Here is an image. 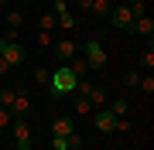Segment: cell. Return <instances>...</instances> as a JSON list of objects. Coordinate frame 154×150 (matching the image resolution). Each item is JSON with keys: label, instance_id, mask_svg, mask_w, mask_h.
I'll return each mask as SVG.
<instances>
[{"label": "cell", "instance_id": "cell-1", "mask_svg": "<svg viewBox=\"0 0 154 150\" xmlns=\"http://www.w3.org/2000/svg\"><path fill=\"white\" fill-rule=\"evenodd\" d=\"M75 72H72L69 65H58V68H51V82H48V92L55 96V99H62V96H72L75 92Z\"/></svg>", "mask_w": 154, "mask_h": 150}, {"label": "cell", "instance_id": "cell-2", "mask_svg": "<svg viewBox=\"0 0 154 150\" xmlns=\"http://www.w3.org/2000/svg\"><path fill=\"white\" fill-rule=\"evenodd\" d=\"M79 55H82V58H86V65H89V68H96V72H99V68H106V61H110V58H106V48L99 45L96 38H89L86 45H79Z\"/></svg>", "mask_w": 154, "mask_h": 150}, {"label": "cell", "instance_id": "cell-3", "mask_svg": "<svg viewBox=\"0 0 154 150\" xmlns=\"http://www.w3.org/2000/svg\"><path fill=\"white\" fill-rule=\"evenodd\" d=\"M0 58H4L11 68H17V65H24V58H28V48H24L21 41H7V38H0Z\"/></svg>", "mask_w": 154, "mask_h": 150}, {"label": "cell", "instance_id": "cell-4", "mask_svg": "<svg viewBox=\"0 0 154 150\" xmlns=\"http://www.w3.org/2000/svg\"><path fill=\"white\" fill-rule=\"evenodd\" d=\"M11 137H14V147L17 150H34V143H31V123L24 116H17L11 123Z\"/></svg>", "mask_w": 154, "mask_h": 150}, {"label": "cell", "instance_id": "cell-5", "mask_svg": "<svg viewBox=\"0 0 154 150\" xmlns=\"http://www.w3.org/2000/svg\"><path fill=\"white\" fill-rule=\"evenodd\" d=\"M106 21H110L116 31H127V34L134 31V14H130V7H127V4H113V10H110Z\"/></svg>", "mask_w": 154, "mask_h": 150}, {"label": "cell", "instance_id": "cell-6", "mask_svg": "<svg viewBox=\"0 0 154 150\" xmlns=\"http://www.w3.org/2000/svg\"><path fill=\"white\" fill-rule=\"evenodd\" d=\"M51 51H55L58 65H69V61H72V58L79 55V45H75V41L69 38V34H62V38L55 41V45H51Z\"/></svg>", "mask_w": 154, "mask_h": 150}, {"label": "cell", "instance_id": "cell-7", "mask_svg": "<svg viewBox=\"0 0 154 150\" xmlns=\"http://www.w3.org/2000/svg\"><path fill=\"white\" fill-rule=\"evenodd\" d=\"M51 14H55V24H58L62 34H69L72 28H75V17H72V10L65 7V0H55V10H51Z\"/></svg>", "mask_w": 154, "mask_h": 150}, {"label": "cell", "instance_id": "cell-8", "mask_svg": "<svg viewBox=\"0 0 154 150\" xmlns=\"http://www.w3.org/2000/svg\"><path fill=\"white\" fill-rule=\"evenodd\" d=\"M28 113H31V92H28V89H17V92H14V102H11V116H14V119H17V116L28 119Z\"/></svg>", "mask_w": 154, "mask_h": 150}, {"label": "cell", "instance_id": "cell-9", "mask_svg": "<svg viewBox=\"0 0 154 150\" xmlns=\"http://www.w3.org/2000/svg\"><path fill=\"white\" fill-rule=\"evenodd\" d=\"M69 133H75V123H72V116H65V113L51 116V137H69Z\"/></svg>", "mask_w": 154, "mask_h": 150}, {"label": "cell", "instance_id": "cell-10", "mask_svg": "<svg viewBox=\"0 0 154 150\" xmlns=\"http://www.w3.org/2000/svg\"><path fill=\"white\" fill-rule=\"evenodd\" d=\"M93 126L99 130V133H113V126H116V116L110 109H96L93 113Z\"/></svg>", "mask_w": 154, "mask_h": 150}, {"label": "cell", "instance_id": "cell-11", "mask_svg": "<svg viewBox=\"0 0 154 150\" xmlns=\"http://www.w3.org/2000/svg\"><path fill=\"white\" fill-rule=\"evenodd\" d=\"M72 113H75V116H93V102L86 99V96H79V92H72Z\"/></svg>", "mask_w": 154, "mask_h": 150}, {"label": "cell", "instance_id": "cell-12", "mask_svg": "<svg viewBox=\"0 0 154 150\" xmlns=\"http://www.w3.org/2000/svg\"><path fill=\"white\" fill-rule=\"evenodd\" d=\"M130 34H140V38H147V41H151V38H154V21H151L147 14H144V17H137V21H134V31H130Z\"/></svg>", "mask_w": 154, "mask_h": 150}, {"label": "cell", "instance_id": "cell-13", "mask_svg": "<svg viewBox=\"0 0 154 150\" xmlns=\"http://www.w3.org/2000/svg\"><path fill=\"white\" fill-rule=\"evenodd\" d=\"M86 99L93 102V109H96V106H106V99H110V96H106V89H103V85H89Z\"/></svg>", "mask_w": 154, "mask_h": 150}, {"label": "cell", "instance_id": "cell-14", "mask_svg": "<svg viewBox=\"0 0 154 150\" xmlns=\"http://www.w3.org/2000/svg\"><path fill=\"white\" fill-rule=\"evenodd\" d=\"M106 109H110V113H113L116 119H123V116H130V102H127V99H113L110 106H106Z\"/></svg>", "mask_w": 154, "mask_h": 150}, {"label": "cell", "instance_id": "cell-15", "mask_svg": "<svg viewBox=\"0 0 154 150\" xmlns=\"http://www.w3.org/2000/svg\"><path fill=\"white\" fill-rule=\"evenodd\" d=\"M69 68L75 72V78H86V75H89V65H86V58H82V55L72 58V61H69Z\"/></svg>", "mask_w": 154, "mask_h": 150}, {"label": "cell", "instance_id": "cell-16", "mask_svg": "<svg viewBox=\"0 0 154 150\" xmlns=\"http://www.w3.org/2000/svg\"><path fill=\"white\" fill-rule=\"evenodd\" d=\"M137 89H140V92L151 99V96H154V72H147V75L140 72V82H137Z\"/></svg>", "mask_w": 154, "mask_h": 150}, {"label": "cell", "instance_id": "cell-17", "mask_svg": "<svg viewBox=\"0 0 154 150\" xmlns=\"http://www.w3.org/2000/svg\"><path fill=\"white\" fill-rule=\"evenodd\" d=\"M89 10L106 21V17H110V10H113V4H110V0H93V7H89Z\"/></svg>", "mask_w": 154, "mask_h": 150}, {"label": "cell", "instance_id": "cell-18", "mask_svg": "<svg viewBox=\"0 0 154 150\" xmlns=\"http://www.w3.org/2000/svg\"><path fill=\"white\" fill-rule=\"evenodd\" d=\"M140 68H147V72H154V48H151V41H147V48L140 51Z\"/></svg>", "mask_w": 154, "mask_h": 150}, {"label": "cell", "instance_id": "cell-19", "mask_svg": "<svg viewBox=\"0 0 154 150\" xmlns=\"http://www.w3.org/2000/svg\"><path fill=\"white\" fill-rule=\"evenodd\" d=\"M21 24H24V14L17 10V7H14V10H7V28H11V31H17Z\"/></svg>", "mask_w": 154, "mask_h": 150}, {"label": "cell", "instance_id": "cell-20", "mask_svg": "<svg viewBox=\"0 0 154 150\" xmlns=\"http://www.w3.org/2000/svg\"><path fill=\"white\" fill-rule=\"evenodd\" d=\"M34 82L48 89V82H51V68H34Z\"/></svg>", "mask_w": 154, "mask_h": 150}, {"label": "cell", "instance_id": "cell-21", "mask_svg": "<svg viewBox=\"0 0 154 150\" xmlns=\"http://www.w3.org/2000/svg\"><path fill=\"white\" fill-rule=\"evenodd\" d=\"M14 92H17V89H11V85H0V106H7V109H11V102H14Z\"/></svg>", "mask_w": 154, "mask_h": 150}, {"label": "cell", "instance_id": "cell-22", "mask_svg": "<svg viewBox=\"0 0 154 150\" xmlns=\"http://www.w3.org/2000/svg\"><path fill=\"white\" fill-rule=\"evenodd\" d=\"M58 24H55V14H45V17H38V31H55Z\"/></svg>", "mask_w": 154, "mask_h": 150}, {"label": "cell", "instance_id": "cell-23", "mask_svg": "<svg viewBox=\"0 0 154 150\" xmlns=\"http://www.w3.org/2000/svg\"><path fill=\"white\" fill-rule=\"evenodd\" d=\"M55 45V31H38V48H51Z\"/></svg>", "mask_w": 154, "mask_h": 150}, {"label": "cell", "instance_id": "cell-24", "mask_svg": "<svg viewBox=\"0 0 154 150\" xmlns=\"http://www.w3.org/2000/svg\"><path fill=\"white\" fill-rule=\"evenodd\" d=\"M11 123H14L11 109H7V106H0V130H11Z\"/></svg>", "mask_w": 154, "mask_h": 150}, {"label": "cell", "instance_id": "cell-25", "mask_svg": "<svg viewBox=\"0 0 154 150\" xmlns=\"http://www.w3.org/2000/svg\"><path fill=\"white\" fill-rule=\"evenodd\" d=\"M137 82H140V72H127L123 75V85H130V89H137Z\"/></svg>", "mask_w": 154, "mask_h": 150}, {"label": "cell", "instance_id": "cell-26", "mask_svg": "<svg viewBox=\"0 0 154 150\" xmlns=\"http://www.w3.org/2000/svg\"><path fill=\"white\" fill-rule=\"evenodd\" d=\"M51 150H69V137H51Z\"/></svg>", "mask_w": 154, "mask_h": 150}, {"label": "cell", "instance_id": "cell-27", "mask_svg": "<svg viewBox=\"0 0 154 150\" xmlns=\"http://www.w3.org/2000/svg\"><path fill=\"white\" fill-rule=\"evenodd\" d=\"M116 130H120V133H127V130H130V116H123V119H116V126H113V133Z\"/></svg>", "mask_w": 154, "mask_h": 150}, {"label": "cell", "instance_id": "cell-28", "mask_svg": "<svg viewBox=\"0 0 154 150\" xmlns=\"http://www.w3.org/2000/svg\"><path fill=\"white\" fill-rule=\"evenodd\" d=\"M79 147H82V137H79V133H69V150H79Z\"/></svg>", "mask_w": 154, "mask_h": 150}, {"label": "cell", "instance_id": "cell-29", "mask_svg": "<svg viewBox=\"0 0 154 150\" xmlns=\"http://www.w3.org/2000/svg\"><path fill=\"white\" fill-rule=\"evenodd\" d=\"M75 7H79V10H89V7H93V0H75Z\"/></svg>", "mask_w": 154, "mask_h": 150}, {"label": "cell", "instance_id": "cell-30", "mask_svg": "<svg viewBox=\"0 0 154 150\" xmlns=\"http://www.w3.org/2000/svg\"><path fill=\"white\" fill-rule=\"evenodd\" d=\"M0 75H11V65H7L4 58H0Z\"/></svg>", "mask_w": 154, "mask_h": 150}, {"label": "cell", "instance_id": "cell-31", "mask_svg": "<svg viewBox=\"0 0 154 150\" xmlns=\"http://www.w3.org/2000/svg\"><path fill=\"white\" fill-rule=\"evenodd\" d=\"M110 4H123V0H110Z\"/></svg>", "mask_w": 154, "mask_h": 150}, {"label": "cell", "instance_id": "cell-32", "mask_svg": "<svg viewBox=\"0 0 154 150\" xmlns=\"http://www.w3.org/2000/svg\"><path fill=\"white\" fill-rule=\"evenodd\" d=\"M0 140H4V130H0Z\"/></svg>", "mask_w": 154, "mask_h": 150}, {"label": "cell", "instance_id": "cell-33", "mask_svg": "<svg viewBox=\"0 0 154 150\" xmlns=\"http://www.w3.org/2000/svg\"><path fill=\"white\" fill-rule=\"evenodd\" d=\"M140 4H147V0H140Z\"/></svg>", "mask_w": 154, "mask_h": 150}]
</instances>
